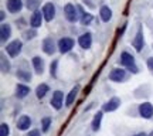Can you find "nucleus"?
Segmentation results:
<instances>
[{
  "label": "nucleus",
  "instance_id": "obj_1",
  "mask_svg": "<svg viewBox=\"0 0 153 136\" xmlns=\"http://www.w3.org/2000/svg\"><path fill=\"white\" fill-rule=\"evenodd\" d=\"M120 65L128 68L132 74H137V72H139V68H137V65L135 64V57L132 54H129L128 51H123V53L120 54Z\"/></svg>",
  "mask_w": 153,
  "mask_h": 136
},
{
  "label": "nucleus",
  "instance_id": "obj_2",
  "mask_svg": "<svg viewBox=\"0 0 153 136\" xmlns=\"http://www.w3.org/2000/svg\"><path fill=\"white\" fill-rule=\"evenodd\" d=\"M22 50H23V43L20 40H13L11 43H9L6 45V51H7V54L10 55L11 58L19 57V54L22 53Z\"/></svg>",
  "mask_w": 153,
  "mask_h": 136
},
{
  "label": "nucleus",
  "instance_id": "obj_3",
  "mask_svg": "<svg viewBox=\"0 0 153 136\" xmlns=\"http://www.w3.org/2000/svg\"><path fill=\"white\" fill-rule=\"evenodd\" d=\"M75 45V41L70 37H62L58 40V43H57V47H58V51H60L61 54H67V53H70L72 50V47Z\"/></svg>",
  "mask_w": 153,
  "mask_h": 136
},
{
  "label": "nucleus",
  "instance_id": "obj_4",
  "mask_svg": "<svg viewBox=\"0 0 153 136\" xmlns=\"http://www.w3.org/2000/svg\"><path fill=\"white\" fill-rule=\"evenodd\" d=\"M76 10H78V7L71 4V3L65 4V7H64V16L70 23H75L78 20V11Z\"/></svg>",
  "mask_w": 153,
  "mask_h": 136
},
{
  "label": "nucleus",
  "instance_id": "obj_5",
  "mask_svg": "<svg viewBox=\"0 0 153 136\" xmlns=\"http://www.w3.org/2000/svg\"><path fill=\"white\" fill-rule=\"evenodd\" d=\"M132 45H133V48L136 50L137 53H140L145 47V37H143V30H142V26H139L137 28V33L133 38V41H132Z\"/></svg>",
  "mask_w": 153,
  "mask_h": 136
},
{
  "label": "nucleus",
  "instance_id": "obj_6",
  "mask_svg": "<svg viewBox=\"0 0 153 136\" xmlns=\"http://www.w3.org/2000/svg\"><path fill=\"white\" fill-rule=\"evenodd\" d=\"M50 103H51V106L54 109H57V111L62 108V105H64V94H62V91H54Z\"/></svg>",
  "mask_w": 153,
  "mask_h": 136
},
{
  "label": "nucleus",
  "instance_id": "obj_7",
  "mask_svg": "<svg viewBox=\"0 0 153 136\" xmlns=\"http://www.w3.org/2000/svg\"><path fill=\"white\" fill-rule=\"evenodd\" d=\"M139 114L143 119H150L153 116V105L150 102H142L139 105Z\"/></svg>",
  "mask_w": 153,
  "mask_h": 136
},
{
  "label": "nucleus",
  "instance_id": "obj_8",
  "mask_svg": "<svg viewBox=\"0 0 153 136\" xmlns=\"http://www.w3.org/2000/svg\"><path fill=\"white\" fill-rule=\"evenodd\" d=\"M109 80L114 82H122L126 80V71L123 68H114L109 74Z\"/></svg>",
  "mask_w": 153,
  "mask_h": 136
},
{
  "label": "nucleus",
  "instance_id": "obj_9",
  "mask_svg": "<svg viewBox=\"0 0 153 136\" xmlns=\"http://www.w3.org/2000/svg\"><path fill=\"white\" fill-rule=\"evenodd\" d=\"M41 11H43L44 20H47V22H51L55 17V6L53 3H45L43 6V10Z\"/></svg>",
  "mask_w": 153,
  "mask_h": 136
},
{
  "label": "nucleus",
  "instance_id": "obj_10",
  "mask_svg": "<svg viewBox=\"0 0 153 136\" xmlns=\"http://www.w3.org/2000/svg\"><path fill=\"white\" fill-rule=\"evenodd\" d=\"M43 51L45 53V54H48V55H53L57 51V47H55V43H54V40L53 38H50V37H47V38H44L43 40Z\"/></svg>",
  "mask_w": 153,
  "mask_h": 136
},
{
  "label": "nucleus",
  "instance_id": "obj_11",
  "mask_svg": "<svg viewBox=\"0 0 153 136\" xmlns=\"http://www.w3.org/2000/svg\"><path fill=\"white\" fill-rule=\"evenodd\" d=\"M78 44L81 45V48L89 50L92 45V34L91 33H84L82 36H79L78 38Z\"/></svg>",
  "mask_w": 153,
  "mask_h": 136
},
{
  "label": "nucleus",
  "instance_id": "obj_12",
  "mask_svg": "<svg viewBox=\"0 0 153 136\" xmlns=\"http://www.w3.org/2000/svg\"><path fill=\"white\" fill-rule=\"evenodd\" d=\"M119 106H120V99L118 98V97H114V98H111L109 101L102 106V111H105V112H114V111H116Z\"/></svg>",
  "mask_w": 153,
  "mask_h": 136
},
{
  "label": "nucleus",
  "instance_id": "obj_13",
  "mask_svg": "<svg viewBox=\"0 0 153 136\" xmlns=\"http://www.w3.org/2000/svg\"><path fill=\"white\" fill-rule=\"evenodd\" d=\"M6 7L10 13H19L23 9V0H7L6 1Z\"/></svg>",
  "mask_w": 153,
  "mask_h": 136
},
{
  "label": "nucleus",
  "instance_id": "obj_14",
  "mask_svg": "<svg viewBox=\"0 0 153 136\" xmlns=\"http://www.w3.org/2000/svg\"><path fill=\"white\" fill-rule=\"evenodd\" d=\"M43 11H40V10H36L33 11V14H31V19H30V26L33 28H37L40 27L41 24H43Z\"/></svg>",
  "mask_w": 153,
  "mask_h": 136
},
{
  "label": "nucleus",
  "instance_id": "obj_15",
  "mask_svg": "<svg viewBox=\"0 0 153 136\" xmlns=\"http://www.w3.org/2000/svg\"><path fill=\"white\" fill-rule=\"evenodd\" d=\"M31 126V118L27 115H22L19 120H17V129L19 131H27Z\"/></svg>",
  "mask_w": 153,
  "mask_h": 136
},
{
  "label": "nucleus",
  "instance_id": "obj_16",
  "mask_svg": "<svg viewBox=\"0 0 153 136\" xmlns=\"http://www.w3.org/2000/svg\"><path fill=\"white\" fill-rule=\"evenodd\" d=\"M11 36V27L10 24H7V23H3L1 24V27H0V40H1V43L4 44Z\"/></svg>",
  "mask_w": 153,
  "mask_h": 136
},
{
  "label": "nucleus",
  "instance_id": "obj_17",
  "mask_svg": "<svg viewBox=\"0 0 153 136\" xmlns=\"http://www.w3.org/2000/svg\"><path fill=\"white\" fill-rule=\"evenodd\" d=\"M31 62H33V67H34L36 74H37V75H41V74L44 72V60L41 58V57L36 55V57H33Z\"/></svg>",
  "mask_w": 153,
  "mask_h": 136
},
{
  "label": "nucleus",
  "instance_id": "obj_18",
  "mask_svg": "<svg viewBox=\"0 0 153 136\" xmlns=\"http://www.w3.org/2000/svg\"><path fill=\"white\" fill-rule=\"evenodd\" d=\"M102 116H104V112H102V111H98L97 114L94 115V119H92V122H91V128H92L94 132H98L99 129H101Z\"/></svg>",
  "mask_w": 153,
  "mask_h": 136
},
{
  "label": "nucleus",
  "instance_id": "obj_19",
  "mask_svg": "<svg viewBox=\"0 0 153 136\" xmlns=\"http://www.w3.org/2000/svg\"><path fill=\"white\" fill-rule=\"evenodd\" d=\"M30 94V88L24 84H17L16 85V97L19 99H23L24 97H27Z\"/></svg>",
  "mask_w": 153,
  "mask_h": 136
},
{
  "label": "nucleus",
  "instance_id": "obj_20",
  "mask_svg": "<svg viewBox=\"0 0 153 136\" xmlns=\"http://www.w3.org/2000/svg\"><path fill=\"white\" fill-rule=\"evenodd\" d=\"M78 7V11H79V14H81V24H84V26H88V24H91L94 20V16L91 14V13H85V11L82 10L81 6H76Z\"/></svg>",
  "mask_w": 153,
  "mask_h": 136
},
{
  "label": "nucleus",
  "instance_id": "obj_21",
  "mask_svg": "<svg viewBox=\"0 0 153 136\" xmlns=\"http://www.w3.org/2000/svg\"><path fill=\"white\" fill-rule=\"evenodd\" d=\"M99 16H101L102 22H109L112 19V10H111L109 6H102L99 9Z\"/></svg>",
  "mask_w": 153,
  "mask_h": 136
},
{
  "label": "nucleus",
  "instance_id": "obj_22",
  "mask_svg": "<svg viewBox=\"0 0 153 136\" xmlns=\"http://www.w3.org/2000/svg\"><path fill=\"white\" fill-rule=\"evenodd\" d=\"M78 91H79V87H78V85H75V87L70 91V94L67 95V98H65V105H67V106H71L72 103H74V101H75V98H76V95H78Z\"/></svg>",
  "mask_w": 153,
  "mask_h": 136
},
{
  "label": "nucleus",
  "instance_id": "obj_23",
  "mask_svg": "<svg viewBox=\"0 0 153 136\" xmlns=\"http://www.w3.org/2000/svg\"><path fill=\"white\" fill-rule=\"evenodd\" d=\"M50 91V87L47 85V84H40L37 88H36V97H37L38 99H43L47 94H48Z\"/></svg>",
  "mask_w": 153,
  "mask_h": 136
},
{
  "label": "nucleus",
  "instance_id": "obj_24",
  "mask_svg": "<svg viewBox=\"0 0 153 136\" xmlns=\"http://www.w3.org/2000/svg\"><path fill=\"white\" fill-rule=\"evenodd\" d=\"M16 75H17V78H19V80H22V81H24V82H30V81H31V74H30L28 71L23 70V68L17 70Z\"/></svg>",
  "mask_w": 153,
  "mask_h": 136
},
{
  "label": "nucleus",
  "instance_id": "obj_25",
  "mask_svg": "<svg viewBox=\"0 0 153 136\" xmlns=\"http://www.w3.org/2000/svg\"><path fill=\"white\" fill-rule=\"evenodd\" d=\"M0 62H1V72H9L10 71V62L6 58L4 54L0 55Z\"/></svg>",
  "mask_w": 153,
  "mask_h": 136
},
{
  "label": "nucleus",
  "instance_id": "obj_26",
  "mask_svg": "<svg viewBox=\"0 0 153 136\" xmlns=\"http://www.w3.org/2000/svg\"><path fill=\"white\" fill-rule=\"evenodd\" d=\"M41 4V0H27L26 1V7H27L28 10H38V6Z\"/></svg>",
  "mask_w": 153,
  "mask_h": 136
},
{
  "label": "nucleus",
  "instance_id": "obj_27",
  "mask_svg": "<svg viewBox=\"0 0 153 136\" xmlns=\"http://www.w3.org/2000/svg\"><path fill=\"white\" fill-rule=\"evenodd\" d=\"M50 126H51V118H48V116L43 118V119H41V131H43V132H48Z\"/></svg>",
  "mask_w": 153,
  "mask_h": 136
},
{
  "label": "nucleus",
  "instance_id": "obj_28",
  "mask_svg": "<svg viewBox=\"0 0 153 136\" xmlns=\"http://www.w3.org/2000/svg\"><path fill=\"white\" fill-rule=\"evenodd\" d=\"M10 135V128L6 122H1L0 125V136H9Z\"/></svg>",
  "mask_w": 153,
  "mask_h": 136
},
{
  "label": "nucleus",
  "instance_id": "obj_29",
  "mask_svg": "<svg viewBox=\"0 0 153 136\" xmlns=\"http://www.w3.org/2000/svg\"><path fill=\"white\" fill-rule=\"evenodd\" d=\"M36 36H37L36 30H27V31L23 33V38H24V40H31V38H34Z\"/></svg>",
  "mask_w": 153,
  "mask_h": 136
},
{
  "label": "nucleus",
  "instance_id": "obj_30",
  "mask_svg": "<svg viewBox=\"0 0 153 136\" xmlns=\"http://www.w3.org/2000/svg\"><path fill=\"white\" fill-rule=\"evenodd\" d=\"M57 65H58V60H54L51 62V65H50V74L54 77H57Z\"/></svg>",
  "mask_w": 153,
  "mask_h": 136
},
{
  "label": "nucleus",
  "instance_id": "obj_31",
  "mask_svg": "<svg viewBox=\"0 0 153 136\" xmlns=\"http://www.w3.org/2000/svg\"><path fill=\"white\" fill-rule=\"evenodd\" d=\"M146 64H148V68L149 71L153 74V57H150V58H148V61H146Z\"/></svg>",
  "mask_w": 153,
  "mask_h": 136
},
{
  "label": "nucleus",
  "instance_id": "obj_32",
  "mask_svg": "<svg viewBox=\"0 0 153 136\" xmlns=\"http://www.w3.org/2000/svg\"><path fill=\"white\" fill-rule=\"evenodd\" d=\"M27 136H40V131L38 129H33V131L28 132Z\"/></svg>",
  "mask_w": 153,
  "mask_h": 136
},
{
  "label": "nucleus",
  "instance_id": "obj_33",
  "mask_svg": "<svg viewBox=\"0 0 153 136\" xmlns=\"http://www.w3.org/2000/svg\"><path fill=\"white\" fill-rule=\"evenodd\" d=\"M133 136H148L145 132H140V133H136V135H133Z\"/></svg>",
  "mask_w": 153,
  "mask_h": 136
},
{
  "label": "nucleus",
  "instance_id": "obj_34",
  "mask_svg": "<svg viewBox=\"0 0 153 136\" xmlns=\"http://www.w3.org/2000/svg\"><path fill=\"white\" fill-rule=\"evenodd\" d=\"M0 19H1V20H4V11H1V14H0Z\"/></svg>",
  "mask_w": 153,
  "mask_h": 136
},
{
  "label": "nucleus",
  "instance_id": "obj_35",
  "mask_svg": "<svg viewBox=\"0 0 153 136\" xmlns=\"http://www.w3.org/2000/svg\"><path fill=\"white\" fill-rule=\"evenodd\" d=\"M148 136H153V131H152V132H150V133H149V135H148Z\"/></svg>",
  "mask_w": 153,
  "mask_h": 136
}]
</instances>
